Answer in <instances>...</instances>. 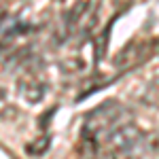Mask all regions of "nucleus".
<instances>
[{
	"instance_id": "f257e3e1",
	"label": "nucleus",
	"mask_w": 159,
	"mask_h": 159,
	"mask_svg": "<svg viewBox=\"0 0 159 159\" xmlns=\"http://www.w3.org/2000/svg\"><path fill=\"white\" fill-rule=\"evenodd\" d=\"M123 115H125V108L117 100H106V102H102L100 106H96L93 110H89L85 115V125L83 127L96 132V134H100V132H112L115 127L123 125L121 123Z\"/></svg>"
},
{
	"instance_id": "f03ea898",
	"label": "nucleus",
	"mask_w": 159,
	"mask_h": 159,
	"mask_svg": "<svg viewBox=\"0 0 159 159\" xmlns=\"http://www.w3.org/2000/svg\"><path fill=\"white\" fill-rule=\"evenodd\" d=\"M144 134L140 132V127H136L134 123H123L119 127H115L112 132H108V147L115 153H129L136 147H140Z\"/></svg>"
},
{
	"instance_id": "7ed1b4c3",
	"label": "nucleus",
	"mask_w": 159,
	"mask_h": 159,
	"mask_svg": "<svg viewBox=\"0 0 159 159\" xmlns=\"http://www.w3.org/2000/svg\"><path fill=\"white\" fill-rule=\"evenodd\" d=\"M144 49H147V45H127L115 57V66L121 68V70H129L132 66H136L138 61L144 60Z\"/></svg>"
},
{
	"instance_id": "20e7f679",
	"label": "nucleus",
	"mask_w": 159,
	"mask_h": 159,
	"mask_svg": "<svg viewBox=\"0 0 159 159\" xmlns=\"http://www.w3.org/2000/svg\"><path fill=\"white\" fill-rule=\"evenodd\" d=\"M98 155H100L98 134L83 127L81 129V140H79V157L81 159H98Z\"/></svg>"
},
{
	"instance_id": "39448f33",
	"label": "nucleus",
	"mask_w": 159,
	"mask_h": 159,
	"mask_svg": "<svg viewBox=\"0 0 159 159\" xmlns=\"http://www.w3.org/2000/svg\"><path fill=\"white\" fill-rule=\"evenodd\" d=\"M19 93L21 98H25L30 104H38L47 93V85L45 81H36V79H28L19 85Z\"/></svg>"
},
{
	"instance_id": "423d86ee",
	"label": "nucleus",
	"mask_w": 159,
	"mask_h": 159,
	"mask_svg": "<svg viewBox=\"0 0 159 159\" xmlns=\"http://www.w3.org/2000/svg\"><path fill=\"white\" fill-rule=\"evenodd\" d=\"M87 9H89V0H76V2H74V7L66 13L64 24H66V32H68V34H70V32H74L76 24L83 19V15H85Z\"/></svg>"
},
{
	"instance_id": "0eeeda50",
	"label": "nucleus",
	"mask_w": 159,
	"mask_h": 159,
	"mask_svg": "<svg viewBox=\"0 0 159 159\" xmlns=\"http://www.w3.org/2000/svg\"><path fill=\"white\" fill-rule=\"evenodd\" d=\"M142 104L148 108H159V76H155L142 93Z\"/></svg>"
},
{
	"instance_id": "6e6552de",
	"label": "nucleus",
	"mask_w": 159,
	"mask_h": 159,
	"mask_svg": "<svg viewBox=\"0 0 159 159\" xmlns=\"http://www.w3.org/2000/svg\"><path fill=\"white\" fill-rule=\"evenodd\" d=\"M49 144H51V136L49 134H43V136H38L34 142H30V144L25 147V153H28L30 157H40V155L47 153Z\"/></svg>"
},
{
	"instance_id": "1a4fd4ad",
	"label": "nucleus",
	"mask_w": 159,
	"mask_h": 159,
	"mask_svg": "<svg viewBox=\"0 0 159 159\" xmlns=\"http://www.w3.org/2000/svg\"><path fill=\"white\" fill-rule=\"evenodd\" d=\"M110 30H112V24H108L98 36H96V64L102 61V57L106 55V49H108V38H110Z\"/></svg>"
},
{
	"instance_id": "9d476101",
	"label": "nucleus",
	"mask_w": 159,
	"mask_h": 159,
	"mask_svg": "<svg viewBox=\"0 0 159 159\" xmlns=\"http://www.w3.org/2000/svg\"><path fill=\"white\" fill-rule=\"evenodd\" d=\"M140 147L148 151V153H159V134H148L142 138V142H140Z\"/></svg>"
}]
</instances>
